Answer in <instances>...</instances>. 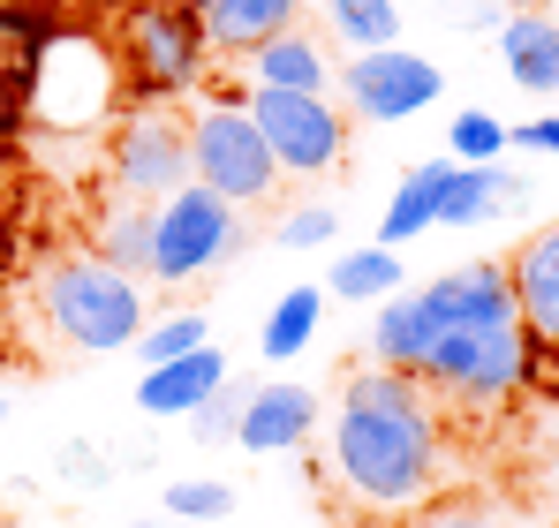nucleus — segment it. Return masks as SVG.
<instances>
[{
    "label": "nucleus",
    "instance_id": "31",
    "mask_svg": "<svg viewBox=\"0 0 559 528\" xmlns=\"http://www.w3.org/2000/svg\"><path fill=\"white\" fill-rule=\"evenodd\" d=\"M175 8H189V15H204V0H175Z\"/></svg>",
    "mask_w": 559,
    "mask_h": 528
},
{
    "label": "nucleus",
    "instance_id": "23",
    "mask_svg": "<svg viewBox=\"0 0 559 528\" xmlns=\"http://www.w3.org/2000/svg\"><path fill=\"white\" fill-rule=\"evenodd\" d=\"M447 159H454V167H491V159H507V121L484 113V106L454 113V129H447Z\"/></svg>",
    "mask_w": 559,
    "mask_h": 528
},
{
    "label": "nucleus",
    "instance_id": "20",
    "mask_svg": "<svg viewBox=\"0 0 559 528\" xmlns=\"http://www.w3.org/2000/svg\"><path fill=\"white\" fill-rule=\"evenodd\" d=\"M325 295L333 302H385L401 295V250H341L325 272Z\"/></svg>",
    "mask_w": 559,
    "mask_h": 528
},
{
    "label": "nucleus",
    "instance_id": "15",
    "mask_svg": "<svg viewBox=\"0 0 559 528\" xmlns=\"http://www.w3.org/2000/svg\"><path fill=\"white\" fill-rule=\"evenodd\" d=\"M295 15H302V0H204V46H219V53H258V46H273L295 31Z\"/></svg>",
    "mask_w": 559,
    "mask_h": 528
},
{
    "label": "nucleus",
    "instance_id": "24",
    "mask_svg": "<svg viewBox=\"0 0 559 528\" xmlns=\"http://www.w3.org/2000/svg\"><path fill=\"white\" fill-rule=\"evenodd\" d=\"M204 348V310H175V317H159V325H144L136 333V355H144V370H159V362H182V355Z\"/></svg>",
    "mask_w": 559,
    "mask_h": 528
},
{
    "label": "nucleus",
    "instance_id": "18",
    "mask_svg": "<svg viewBox=\"0 0 559 528\" xmlns=\"http://www.w3.org/2000/svg\"><path fill=\"white\" fill-rule=\"evenodd\" d=\"M499 61H507V76L522 91H559V23L537 15V8L507 15L499 23Z\"/></svg>",
    "mask_w": 559,
    "mask_h": 528
},
{
    "label": "nucleus",
    "instance_id": "19",
    "mask_svg": "<svg viewBox=\"0 0 559 528\" xmlns=\"http://www.w3.org/2000/svg\"><path fill=\"white\" fill-rule=\"evenodd\" d=\"M98 264H114V272H129V279H152V204H114L106 219H98Z\"/></svg>",
    "mask_w": 559,
    "mask_h": 528
},
{
    "label": "nucleus",
    "instance_id": "16",
    "mask_svg": "<svg viewBox=\"0 0 559 528\" xmlns=\"http://www.w3.org/2000/svg\"><path fill=\"white\" fill-rule=\"evenodd\" d=\"M530 196V181L514 175L507 159H491V167H454L447 175V196H439V227H476V219H491V212H507V204H522Z\"/></svg>",
    "mask_w": 559,
    "mask_h": 528
},
{
    "label": "nucleus",
    "instance_id": "4",
    "mask_svg": "<svg viewBox=\"0 0 559 528\" xmlns=\"http://www.w3.org/2000/svg\"><path fill=\"white\" fill-rule=\"evenodd\" d=\"M121 61L98 46V38H46V46H31V76H23V106H31V121L38 129H98L106 113H114V76Z\"/></svg>",
    "mask_w": 559,
    "mask_h": 528
},
{
    "label": "nucleus",
    "instance_id": "14",
    "mask_svg": "<svg viewBox=\"0 0 559 528\" xmlns=\"http://www.w3.org/2000/svg\"><path fill=\"white\" fill-rule=\"evenodd\" d=\"M219 385H227V355L204 340V348L182 355V362L144 370V377H136V408H144V416H197Z\"/></svg>",
    "mask_w": 559,
    "mask_h": 528
},
{
    "label": "nucleus",
    "instance_id": "8",
    "mask_svg": "<svg viewBox=\"0 0 559 528\" xmlns=\"http://www.w3.org/2000/svg\"><path fill=\"white\" fill-rule=\"evenodd\" d=\"M106 175L129 204H167L189 181V121H175L167 106L136 98L121 121H114V144H106Z\"/></svg>",
    "mask_w": 559,
    "mask_h": 528
},
{
    "label": "nucleus",
    "instance_id": "30",
    "mask_svg": "<svg viewBox=\"0 0 559 528\" xmlns=\"http://www.w3.org/2000/svg\"><path fill=\"white\" fill-rule=\"evenodd\" d=\"M507 144H522V152H552V159H559V113H537V121L507 129Z\"/></svg>",
    "mask_w": 559,
    "mask_h": 528
},
{
    "label": "nucleus",
    "instance_id": "28",
    "mask_svg": "<svg viewBox=\"0 0 559 528\" xmlns=\"http://www.w3.org/2000/svg\"><path fill=\"white\" fill-rule=\"evenodd\" d=\"M15 15H0V129L23 113V76H31V53H15Z\"/></svg>",
    "mask_w": 559,
    "mask_h": 528
},
{
    "label": "nucleus",
    "instance_id": "29",
    "mask_svg": "<svg viewBox=\"0 0 559 528\" xmlns=\"http://www.w3.org/2000/svg\"><path fill=\"white\" fill-rule=\"evenodd\" d=\"M401 528H507L491 506H476V499H431V506H416Z\"/></svg>",
    "mask_w": 559,
    "mask_h": 528
},
{
    "label": "nucleus",
    "instance_id": "2",
    "mask_svg": "<svg viewBox=\"0 0 559 528\" xmlns=\"http://www.w3.org/2000/svg\"><path fill=\"white\" fill-rule=\"evenodd\" d=\"M424 310V393H447L462 408H499L530 377V325L514 310L507 264H454L431 287H416Z\"/></svg>",
    "mask_w": 559,
    "mask_h": 528
},
{
    "label": "nucleus",
    "instance_id": "11",
    "mask_svg": "<svg viewBox=\"0 0 559 528\" xmlns=\"http://www.w3.org/2000/svg\"><path fill=\"white\" fill-rule=\"evenodd\" d=\"M318 431V393L310 385H287V377H273V385H250L242 393V423H235V445L242 453H295V445Z\"/></svg>",
    "mask_w": 559,
    "mask_h": 528
},
{
    "label": "nucleus",
    "instance_id": "33",
    "mask_svg": "<svg viewBox=\"0 0 559 528\" xmlns=\"http://www.w3.org/2000/svg\"><path fill=\"white\" fill-rule=\"evenodd\" d=\"M129 528H159V521H129Z\"/></svg>",
    "mask_w": 559,
    "mask_h": 528
},
{
    "label": "nucleus",
    "instance_id": "10",
    "mask_svg": "<svg viewBox=\"0 0 559 528\" xmlns=\"http://www.w3.org/2000/svg\"><path fill=\"white\" fill-rule=\"evenodd\" d=\"M439 69L424 61V53H408V46H378V53H356L341 76H333V91H341V106L356 113V121H408V113H424L431 98H439Z\"/></svg>",
    "mask_w": 559,
    "mask_h": 528
},
{
    "label": "nucleus",
    "instance_id": "1",
    "mask_svg": "<svg viewBox=\"0 0 559 528\" xmlns=\"http://www.w3.org/2000/svg\"><path fill=\"white\" fill-rule=\"evenodd\" d=\"M439 453H447V431L416 370H348L333 400V431H325V468L356 514L385 521V514L431 506Z\"/></svg>",
    "mask_w": 559,
    "mask_h": 528
},
{
    "label": "nucleus",
    "instance_id": "32",
    "mask_svg": "<svg viewBox=\"0 0 559 528\" xmlns=\"http://www.w3.org/2000/svg\"><path fill=\"white\" fill-rule=\"evenodd\" d=\"M491 8H530V0H491Z\"/></svg>",
    "mask_w": 559,
    "mask_h": 528
},
{
    "label": "nucleus",
    "instance_id": "9",
    "mask_svg": "<svg viewBox=\"0 0 559 528\" xmlns=\"http://www.w3.org/2000/svg\"><path fill=\"white\" fill-rule=\"evenodd\" d=\"M250 121H258V136H265V152H273L280 175H333L341 159H348V121H341V106L333 98H295V91H250Z\"/></svg>",
    "mask_w": 559,
    "mask_h": 528
},
{
    "label": "nucleus",
    "instance_id": "12",
    "mask_svg": "<svg viewBox=\"0 0 559 528\" xmlns=\"http://www.w3.org/2000/svg\"><path fill=\"white\" fill-rule=\"evenodd\" d=\"M507 287H514V310H522L530 340L559 348V219L537 227V235L507 257Z\"/></svg>",
    "mask_w": 559,
    "mask_h": 528
},
{
    "label": "nucleus",
    "instance_id": "25",
    "mask_svg": "<svg viewBox=\"0 0 559 528\" xmlns=\"http://www.w3.org/2000/svg\"><path fill=\"white\" fill-rule=\"evenodd\" d=\"M167 514H182V521H227V514H235V483H219V476H182V483H167Z\"/></svg>",
    "mask_w": 559,
    "mask_h": 528
},
{
    "label": "nucleus",
    "instance_id": "26",
    "mask_svg": "<svg viewBox=\"0 0 559 528\" xmlns=\"http://www.w3.org/2000/svg\"><path fill=\"white\" fill-rule=\"evenodd\" d=\"M341 235V212L318 196V204H295L287 219H280V250H325Z\"/></svg>",
    "mask_w": 559,
    "mask_h": 528
},
{
    "label": "nucleus",
    "instance_id": "21",
    "mask_svg": "<svg viewBox=\"0 0 559 528\" xmlns=\"http://www.w3.org/2000/svg\"><path fill=\"white\" fill-rule=\"evenodd\" d=\"M318 317H325V287H287L273 302V317H265V362H295V355L318 340Z\"/></svg>",
    "mask_w": 559,
    "mask_h": 528
},
{
    "label": "nucleus",
    "instance_id": "5",
    "mask_svg": "<svg viewBox=\"0 0 559 528\" xmlns=\"http://www.w3.org/2000/svg\"><path fill=\"white\" fill-rule=\"evenodd\" d=\"M235 250H242V219L204 181H182L167 204H152V279L159 287H197Z\"/></svg>",
    "mask_w": 559,
    "mask_h": 528
},
{
    "label": "nucleus",
    "instance_id": "6",
    "mask_svg": "<svg viewBox=\"0 0 559 528\" xmlns=\"http://www.w3.org/2000/svg\"><path fill=\"white\" fill-rule=\"evenodd\" d=\"M189 175L204 181L212 196H227V204H265L273 196L280 167L265 152V136H258V121H250V106L204 98L189 113Z\"/></svg>",
    "mask_w": 559,
    "mask_h": 528
},
{
    "label": "nucleus",
    "instance_id": "22",
    "mask_svg": "<svg viewBox=\"0 0 559 528\" xmlns=\"http://www.w3.org/2000/svg\"><path fill=\"white\" fill-rule=\"evenodd\" d=\"M325 23H333L356 53L401 46V8H393V0H325Z\"/></svg>",
    "mask_w": 559,
    "mask_h": 528
},
{
    "label": "nucleus",
    "instance_id": "17",
    "mask_svg": "<svg viewBox=\"0 0 559 528\" xmlns=\"http://www.w3.org/2000/svg\"><path fill=\"white\" fill-rule=\"evenodd\" d=\"M447 175H454V159H424V167L401 175V189L385 196V219H378V250H401V242H416L424 227H439Z\"/></svg>",
    "mask_w": 559,
    "mask_h": 528
},
{
    "label": "nucleus",
    "instance_id": "7",
    "mask_svg": "<svg viewBox=\"0 0 559 528\" xmlns=\"http://www.w3.org/2000/svg\"><path fill=\"white\" fill-rule=\"evenodd\" d=\"M121 69H129L136 98L167 106L204 69V23L175 0H129L121 8Z\"/></svg>",
    "mask_w": 559,
    "mask_h": 528
},
{
    "label": "nucleus",
    "instance_id": "13",
    "mask_svg": "<svg viewBox=\"0 0 559 528\" xmlns=\"http://www.w3.org/2000/svg\"><path fill=\"white\" fill-rule=\"evenodd\" d=\"M242 76L250 91H295V98H333V61H325V46L310 38V31H287L273 46H258V53H242Z\"/></svg>",
    "mask_w": 559,
    "mask_h": 528
},
{
    "label": "nucleus",
    "instance_id": "27",
    "mask_svg": "<svg viewBox=\"0 0 559 528\" xmlns=\"http://www.w3.org/2000/svg\"><path fill=\"white\" fill-rule=\"evenodd\" d=\"M242 393H250V385H219V393L189 416V439H197V445H227V439H235V423H242Z\"/></svg>",
    "mask_w": 559,
    "mask_h": 528
},
{
    "label": "nucleus",
    "instance_id": "34",
    "mask_svg": "<svg viewBox=\"0 0 559 528\" xmlns=\"http://www.w3.org/2000/svg\"><path fill=\"white\" fill-rule=\"evenodd\" d=\"M0 416H8V400H0Z\"/></svg>",
    "mask_w": 559,
    "mask_h": 528
},
{
    "label": "nucleus",
    "instance_id": "3",
    "mask_svg": "<svg viewBox=\"0 0 559 528\" xmlns=\"http://www.w3.org/2000/svg\"><path fill=\"white\" fill-rule=\"evenodd\" d=\"M38 317L53 325L61 348H84V355L136 348V333H144V279L98 264L92 250L84 257H53L38 272Z\"/></svg>",
    "mask_w": 559,
    "mask_h": 528
}]
</instances>
